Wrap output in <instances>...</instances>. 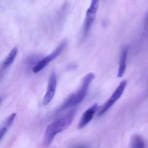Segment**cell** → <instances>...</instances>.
Instances as JSON below:
<instances>
[{
	"label": "cell",
	"mask_w": 148,
	"mask_h": 148,
	"mask_svg": "<svg viewBox=\"0 0 148 148\" xmlns=\"http://www.w3.org/2000/svg\"><path fill=\"white\" fill-rule=\"evenodd\" d=\"M75 114V110H71L66 115L49 125L46 129L43 141L45 147H49L56 134L61 133L70 126L73 120Z\"/></svg>",
	"instance_id": "6da1fadb"
},
{
	"label": "cell",
	"mask_w": 148,
	"mask_h": 148,
	"mask_svg": "<svg viewBox=\"0 0 148 148\" xmlns=\"http://www.w3.org/2000/svg\"><path fill=\"white\" fill-rule=\"evenodd\" d=\"M95 77V76L93 73L87 74L83 79L81 87L77 92L71 95L68 98L62 107V109L79 104L86 96L89 85Z\"/></svg>",
	"instance_id": "7a4b0ae2"
},
{
	"label": "cell",
	"mask_w": 148,
	"mask_h": 148,
	"mask_svg": "<svg viewBox=\"0 0 148 148\" xmlns=\"http://www.w3.org/2000/svg\"><path fill=\"white\" fill-rule=\"evenodd\" d=\"M67 43L66 40H63L53 51L44 58L42 59L33 68V72L37 73L41 71L49 63L53 61L57 56H59L63 51Z\"/></svg>",
	"instance_id": "3957f363"
},
{
	"label": "cell",
	"mask_w": 148,
	"mask_h": 148,
	"mask_svg": "<svg viewBox=\"0 0 148 148\" xmlns=\"http://www.w3.org/2000/svg\"><path fill=\"white\" fill-rule=\"evenodd\" d=\"M99 6V1L93 0L87 10L84 23L83 36L85 38L88 34L90 28L95 19L97 12Z\"/></svg>",
	"instance_id": "277c9868"
},
{
	"label": "cell",
	"mask_w": 148,
	"mask_h": 148,
	"mask_svg": "<svg viewBox=\"0 0 148 148\" xmlns=\"http://www.w3.org/2000/svg\"><path fill=\"white\" fill-rule=\"evenodd\" d=\"M127 84V81L126 80L122 81L120 83L119 86L116 88L110 98L104 103L102 107L100 109L99 116L104 114L120 99L125 90Z\"/></svg>",
	"instance_id": "5b68a950"
},
{
	"label": "cell",
	"mask_w": 148,
	"mask_h": 148,
	"mask_svg": "<svg viewBox=\"0 0 148 148\" xmlns=\"http://www.w3.org/2000/svg\"><path fill=\"white\" fill-rule=\"evenodd\" d=\"M57 86V78L55 72H53L51 74L48 83L47 93L43 98V103L44 105H47L52 101L56 91Z\"/></svg>",
	"instance_id": "8992f818"
},
{
	"label": "cell",
	"mask_w": 148,
	"mask_h": 148,
	"mask_svg": "<svg viewBox=\"0 0 148 148\" xmlns=\"http://www.w3.org/2000/svg\"><path fill=\"white\" fill-rule=\"evenodd\" d=\"M97 107V103L94 104L84 113L78 123V129H82L87 126L93 119Z\"/></svg>",
	"instance_id": "52a82bcc"
},
{
	"label": "cell",
	"mask_w": 148,
	"mask_h": 148,
	"mask_svg": "<svg viewBox=\"0 0 148 148\" xmlns=\"http://www.w3.org/2000/svg\"><path fill=\"white\" fill-rule=\"evenodd\" d=\"M128 54V48L125 47L123 48L120 56V63L117 77L121 78L124 75L126 70V62Z\"/></svg>",
	"instance_id": "ba28073f"
},
{
	"label": "cell",
	"mask_w": 148,
	"mask_h": 148,
	"mask_svg": "<svg viewBox=\"0 0 148 148\" xmlns=\"http://www.w3.org/2000/svg\"><path fill=\"white\" fill-rule=\"evenodd\" d=\"M144 139L139 135H134L130 140V148H146Z\"/></svg>",
	"instance_id": "9c48e42d"
},
{
	"label": "cell",
	"mask_w": 148,
	"mask_h": 148,
	"mask_svg": "<svg viewBox=\"0 0 148 148\" xmlns=\"http://www.w3.org/2000/svg\"><path fill=\"white\" fill-rule=\"evenodd\" d=\"M17 52H18L17 48L14 47L10 52L7 58L3 61L2 65L7 67H8L14 63L16 57V55H17Z\"/></svg>",
	"instance_id": "30bf717a"
},
{
	"label": "cell",
	"mask_w": 148,
	"mask_h": 148,
	"mask_svg": "<svg viewBox=\"0 0 148 148\" xmlns=\"http://www.w3.org/2000/svg\"><path fill=\"white\" fill-rule=\"evenodd\" d=\"M16 116V114L15 113H13L8 117L5 123V127H4L7 129L11 126Z\"/></svg>",
	"instance_id": "8fae6325"
},
{
	"label": "cell",
	"mask_w": 148,
	"mask_h": 148,
	"mask_svg": "<svg viewBox=\"0 0 148 148\" xmlns=\"http://www.w3.org/2000/svg\"><path fill=\"white\" fill-rule=\"evenodd\" d=\"M144 32L146 34L148 35V12L144 21Z\"/></svg>",
	"instance_id": "7c38bea8"
},
{
	"label": "cell",
	"mask_w": 148,
	"mask_h": 148,
	"mask_svg": "<svg viewBox=\"0 0 148 148\" xmlns=\"http://www.w3.org/2000/svg\"><path fill=\"white\" fill-rule=\"evenodd\" d=\"M7 68L8 67L3 65L0 67V80L3 78V77Z\"/></svg>",
	"instance_id": "4fadbf2b"
},
{
	"label": "cell",
	"mask_w": 148,
	"mask_h": 148,
	"mask_svg": "<svg viewBox=\"0 0 148 148\" xmlns=\"http://www.w3.org/2000/svg\"><path fill=\"white\" fill-rule=\"evenodd\" d=\"M7 131V129L5 127H3L0 130V140L2 137L4 136Z\"/></svg>",
	"instance_id": "5bb4252c"
},
{
	"label": "cell",
	"mask_w": 148,
	"mask_h": 148,
	"mask_svg": "<svg viewBox=\"0 0 148 148\" xmlns=\"http://www.w3.org/2000/svg\"><path fill=\"white\" fill-rule=\"evenodd\" d=\"M76 67L75 64H71L68 66V68L69 69H75V67Z\"/></svg>",
	"instance_id": "9a60e30c"
},
{
	"label": "cell",
	"mask_w": 148,
	"mask_h": 148,
	"mask_svg": "<svg viewBox=\"0 0 148 148\" xmlns=\"http://www.w3.org/2000/svg\"><path fill=\"white\" fill-rule=\"evenodd\" d=\"M73 148H86L85 146L83 145H77V146H75Z\"/></svg>",
	"instance_id": "2e32d148"
},
{
	"label": "cell",
	"mask_w": 148,
	"mask_h": 148,
	"mask_svg": "<svg viewBox=\"0 0 148 148\" xmlns=\"http://www.w3.org/2000/svg\"><path fill=\"white\" fill-rule=\"evenodd\" d=\"M1 98L0 97V104H1Z\"/></svg>",
	"instance_id": "e0dca14e"
}]
</instances>
